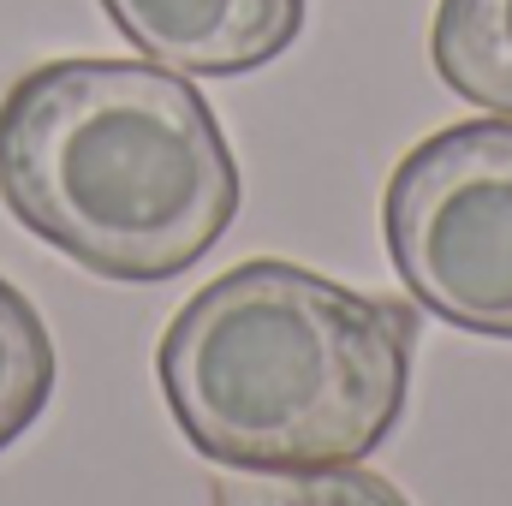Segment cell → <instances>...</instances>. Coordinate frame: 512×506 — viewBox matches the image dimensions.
<instances>
[{
  "label": "cell",
  "instance_id": "cell-1",
  "mask_svg": "<svg viewBox=\"0 0 512 506\" xmlns=\"http://www.w3.org/2000/svg\"><path fill=\"white\" fill-rule=\"evenodd\" d=\"M239 155L203 90L155 60H48L0 96V203L42 245L126 286L215 251Z\"/></svg>",
  "mask_w": 512,
  "mask_h": 506
},
{
  "label": "cell",
  "instance_id": "cell-2",
  "mask_svg": "<svg viewBox=\"0 0 512 506\" xmlns=\"http://www.w3.org/2000/svg\"><path fill=\"white\" fill-rule=\"evenodd\" d=\"M417 304L251 256L167 322L155 376L179 435L221 471L358 465L399 429Z\"/></svg>",
  "mask_w": 512,
  "mask_h": 506
},
{
  "label": "cell",
  "instance_id": "cell-3",
  "mask_svg": "<svg viewBox=\"0 0 512 506\" xmlns=\"http://www.w3.org/2000/svg\"><path fill=\"white\" fill-rule=\"evenodd\" d=\"M393 274L447 328L512 340V120L429 131L382 197Z\"/></svg>",
  "mask_w": 512,
  "mask_h": 506
},
{
  "label": "cell",
  "instance_id": "cell-4",
  "mask_svg": "<svg viewBox=\"0 0 512 506\" xmlns=\"http://www.w3.org/2000/svg\"><path fill=\"white\" fill-rule=\"evenodd\" d=\"M114 30L185 78H245L304 30V0H102Z\"/></svg>",
  "mask_w": 512,
  "mask_h": 506
},
{
  "label": "cell",
  "instance_id": "cell-5",
  "mask_svg": "<svg viewBox=\"0 0 512 506\" xmlns=\"http://www.w3.org/2000/svg\"><path fill=\"white\" fill-rule=\"evenodd\" d=\"M429 60L459 102L512 120V0H435Z\"/></svg>",
  "mask_w": 512,
  "mask_h": 506
},
{
  "label": "cell",
  "instance_id": "cell-6",
  "mask_svg": "<svg viewBox=\"0 0 512 506\" xmlns=\"http://www.w3.org/2000/svg\"><path fill=\"white\" fill-rule=\"evenodd\" d=\"M54 340L36 304L0 274V453L48 411L54 393Z\"/></svg>",
  "mask_w": 512,
  "mask_h": 506
},
{
  "label": "cell",
  "instance_id": "cell-7",
  "mask_svg": "<svg viewBox=\"0 0 512 506\" xmlns=\"http://www.w3.org/2000/svg\"><path fill=\"white\" fill-rule=\"evenodd\" d=\"M215 506H411L387 477L364 465H316V471H233L215 477Z\"/></svg>",
  "mask_w": 512,
  "mask_h": 506
}]
</instances>
